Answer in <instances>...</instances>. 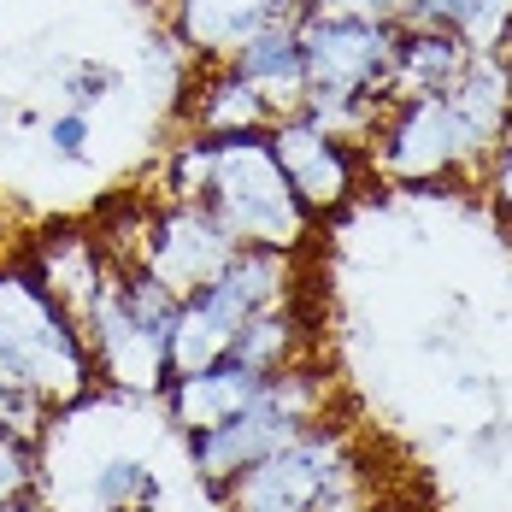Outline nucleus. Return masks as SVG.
Instances as JSON below:
<instances>
[{
  "label": "nucleus",
  "instance_id": "1",
  "mask_svg": "<svg viewBox=\"0 0 512 512\" xmlns=\"http://www.w3.org/2000/svg\"><path fill=\"white\" fill-rule=\"evenodd\" d=\"M0 389H24L42 407H77L95 389L83 324L48 295L30 265L0 271Z\"/></svg>",
  "mask_w": 512,
  "mask_h": 512
},
{
  "label": "nucleus",
  "instance_id": "2",
  "mask_svg": "<svg viewBox=\"0 0 512 512\" xmlns=\"http://www.w3.org/2000/svg\"><path fill=\"white\" fill-rule=\"evenodd\" d=\"M212 218L230 230L236 248H277L295 254L312 236V212L289 189V171L271 154L265 130H236L212 136V183H206Z\"/></svg>",
  "mask_w": 512,
  "mask_h": 512
},
{
  "label": "nucleus",
  "instance_id": "3",
  "mask_svg": "<svg viewBox=\"0 0 512 512\" xmlns=\"http://www.w3.org/2000/svg\"><path fill=\"white\" fill-rule=\"evenodd\" d=\"M318 412H324V377L312 365H289V371L265 377L254 401L236 407L224 424H206V430H189L183 436L189 471L201 477V489L218 495L236 471H248L271 448H283L289 436H301L307 424H318Z\"/></svg>",
  "mask_w": 512,
  "mask_h": 512
},
{
  "label": "nucleus",
  "instance_id": "4",
  "mask_svg": "<svg viewBox=\"0 0 512 512\" xmlns=\"http://www.w3.org/2000/svg\"><path fill=\"white\" fill-rule=\"evenodd\" d=\"M295 36H301V53H307L312 89H354V95H383L389 101L395 48H401V24L395 18L301 12Z\"/></svg>",
  "mask_w": 512,
  "mask_h": 512
},
{
  "label": "nucleus",
  "instance_id": "5",
  "mask_svg": "<svg viewBox=\"0 0 512 512\" xmlns=\"http://www.w3.org/2000/svg\"><path fill=\"white\" fill-rule=\"evenodd\" d=\"M83 324V342L89 359L112 389L124 395H159L165 377H171V348H165V330L142 324L136 312L124 307V289H118V265L101 283V295L89 301V312L77 318Z\"/></svg>",
  "mask_w": 512,
  "mask_h": 512
},
{
  "label": "nucleus",
  "instance_id": "6",
  "mask_svg": "<svg viewBox=\"0 0 512 512\" xmlns=\"http://www.w3.org/2000/svg\"><path fill=\"white\" fill-rule=\"evenodd\" d=\"M265 136H271L277 165L289 171V189L301 195V206H307L312 218H330V212L354 206V195H359V148L354 142L318 130L301 112H277L265 124Z\"/></svg>",
  "mask_w": 512,
  "mask_h": 512
},
{
  "label": "nucleus",
  "instance_id": "7",
  "mask_svg": "<svg viewBox=\"0 0 512 512\" xmlns=\"http://www.w3.org/2000/svg\"><path fill=\"white\" fill-rule=\"evenodd\" d=\"M371 154L383 165V177H395L407 189L460 171V148H454V124H448L442 95H395V101H383L377 130H371Z\"/></svg>",
  "mask_w": 512,
  "mask_h": 512
},
{
  "label": "nucleus",
  "instance_id": "8",
  "mask_svg": "<svg viewBox=\"0 0 512 512\" xmlns=\"http://www.w3.org/2000/svg\"><path fill=\"white\" fill-rule=\"evenodd\" d=\"M230 254H236V242L212 218L206 201H165L148 212V254H142V265L171 295H195L201 283H212L224 271Z\"/></svg>",
  "mask_w": 512,
  "mask_h": 512
},
{
  "label": "nucleus",
  "instance_id": "9",
  "mask_svg": "<svg viewBox=\"0 0 512 512\" xmlns=\"http://www.w3.org/2000/svg\"><path fill=\"white\" fill-rule=\"evenodd\" d=\"M448 124H454V148H460V165H489L495 142L507 136L512 124V77L501 53H471L465 71L448 83Z\"/></svg>",
  "mask_w": 512,
  "mask_h": 512
},
{
  "label": "nucleus",
  "instance_id": "10",
  "mask_svg": "<svg viewBox=\"0 0 512 512\" xmlns=\"http://www.w3.org/2000/svg\"><path fill=\"white\" fill-rule=\"evenodd\" d=\"M277 18H301L295 0H171V30L183 53L224 65L248 36H259Z\"/></svg>",
  "mask_w": 512,
  "mask_h": 512
},
{
  "label": "nucleus",
  "instance_id": "11",
  "mask_svg": "<svg viewBox=\"0 0 512 512\" xmlns=\"http://www.w3.org/2000/svg\"><path fill=\"white\" fill-rule=\"evenodd\" d=\"M195 301H206L224 324L242 330L259 307L295 301V254H277V248H236V254L224 259V271L195 289Z\"/></svg>",
  "mask_w": 512,
  "mask_h": 512
},
{
  "label": "nucleus",
  "instance_id": "12",
  "mask_svg": "<svg viewBox=\"0 0 512 512\" xmlns=\"http://www.w3.org/2000/svg\"><path fill=\"white\" fill-rule=\"evenodd\" d=\"M265 383V371L242 365L236 354H224L206 371H183V377H165L159 401H165V418L189 436V430H206V424H224L236 407H248Z\"/></svg>",
  "mask_w": 512,
  "mask_h": 512
},
{
  "label": "nucleus",
  "instance_id": "13",
  "mask_svg": "<svg viewBox=\"0 0 512 512\" xmlns=\"http://www.w3.org/2000/svg\"><path fill=\"white\" fill-rule=\"evenodd\" d=\"M295 24H301V18H277V24H265L259 36H248L242 48L224 59L242 83H254L259 95H265L271 112H295V106L307 101V89H312L307 53H301Z\"/></svg>",
  "mask_w": 512,
  "mask_h": 512
},
{
  "label": "nucleus",
  "instance_id": "14",
  "mask_svg": "<svg viewBox=\"0 0 512 512\" xmlns=\"http://www.w3.org/2000/svg\"><path fill=\"white\" fill-rule=\"evenodd\" d=\"M30 271L48 283V295L71 318H83L89 301L101 295V283L112 277V259H106L101 236H89V230H53L48 242L36 248V265Z\"/></svg>",
  "mask_w": 512,
  "mask_h": 512
},
{
  "label": "nucleus",
  "instance_id": "15",
  "mask_svg": "<svg viewBox=\"0 0 512 512\" xmlns=\"http://www.w3.org/2000/svg\"><path fill=\"white\" fill-rule=\"evenodd\" d=\"M465 59H471V48H465L460 30H401L389 101L395 95H448V83L465 71Z\"/></svg>",
  "mask_w": 512,
  "mask_h": 512
},
{
  "label": "nucleus",
  "instance_id": "16",
  "mask_svg": "<svg viewBox=\"0 0 512 512\" xmlns=\"http://www.w3.org/2000/svg\"><path fill=\"white\" fill-rule=\"evenodd\" d=\"M277 112L265 106L254 83H242L230 65H218L212 77H206L201 89H195V101H189V130H201V136H236V130H265Z\"/></svg>",
  "mask_w": 512,
  "mask_h": 512
},
{
  "label": "nucleus",
  "instance_id": "17",
  "mask_svg": "<svg viewBox=\"0 0 512 512\" xmlns=\"http://www.w3.org/2000/svg\"><path fill=\"white\" fill-rule=\"evenodd\" d=\"M301 348H307V318H301L295 301L259 307L254 318L236 330V342H230V354L242 359V365H254V371H265V377L301 365Z\"/></svg>",
  "mask_w": 512,
  "mask_h": 512
},
{
  "label": "nucleus",
  "instance_id": "18",
  "mask_svg": "<svg viewBox=\"0 0 512 512\" xmlns=\"http://www.w3.org/2000/svg\"><path fill=\"white\" fill-rule=\"evenodd\" d=\"M230 342H236V324H224L206 301L183 295V307L171 318V336H165V348H171V377L218 365V359L230 354Z\"/></svg>",
  "mask_w": 512,
  "mask_h": 512
},
{
  "label": "nucleus",
  "instance_id": "19",
  "mask_svg": "<svg viewBox=\"0 0 512 512\" xmlns=\"http://www.w3.org/2000/svg\"><path fill=\"white\" fill-rule=\"evenodd\" d=\"M89 501L101 512H154L159 507V471L142 454H112L89 477Z\"/></svg>",
  "mask_w": 512,
  "mask_h": 512
},
{
  "label": "nucleus",
  "instance_id": "20",
  "mask_svg": "<svg viewBox=\"0 0 512 512\" xmlns=\"http://www.w3.org/2000/svg\"><path fill=\"white\" fill-rule=\"evenodd\" d=\"M206 183H212V136L189 130L183 142H171V154L159 165V189L165 201H201Z\"/></svg>",
  "mask_w": 512,
  "mask_h": 512
},
{
  "label": "nucleus",
  "instance_id": "21",
  "mask_svg": "<svg viewBox=\"0 0 512 512\" xmlns=\"http://www.w3.org/2000/svg\"><path fill=\"white\" fill-rule=\"evenodd\" d=\"M42 148H48V159H65V165L95 159V112H77V106L48 112V124H42Z\"/></svg>",
  "mask_w": 512,
  "mask_h": 512
},
{
  "label": "nucleus",
  "instance_id": "22",
  "mask_svg": "<svg viewBox=\"0 0 512 512\" xmlns=\"http://www.w3.org/2000/svg\"><path fill=\"white\" fill-rule=\"evenodd\" d=\"M454 30L471 53H501L512 42V0H465Z\"/></svg>",
  "mask_w": 512,
  "mask_h": 512
},
{
  "label": "nucleus",
  "instance_id": "23",
  "mask_svg": "<svg viewBox=\"0 0 512 512\" xmlns=\"http://www.w3.org/2000/svg\"><path fill=\"white\" fill-rule=\"evenodd\" d=\"M118 89V71L101 65V59H77V65H65V77H59V101L77 106V112H95Z\"/></svg>",
  "mask_w": 512,
  "mask_h": 512
},
{
  "label": "nucleus",
  "instance_id": "24",
  "mask_svg": "<svg viewBox=\"0 0 512 512\" xmlns=\"http://www.w3.org/2000/svg\"><path fill=\"white\" fill-rule=\"evenodd\" d=\"M30 489H36V442L0 430V501L30 495Z\"/></svg>",
  "mask_w": 512,
  "mask_h": 512
},
{
  "label": "nucleus",
  "instance_id": "25",
  "mask_svg": "<svg viewBox=\"0 0 512 512\" xmlns=\"http://www.w3.org/2000/svg\"><path fill=\"white\" fill-rule=\"evenodd\" d=\"M460 6L465 0H407L401 30H454L460 24Z\"/></svg>",
  "mask_w": 512,
  "mask_h": 512
},
{
  "label": "nucleus",
  "instance_id": "26",
  "mask_svg": "<svg viewBox=\"0 0 512 512\" xmlns=\"http://www.w3.org/2000/svg\"><path fill=\"white\" fill-rule=\"evenodd\" d=\"M489 195H495L501 212H512V124H507V136L495 142V154H489Z\"/></svg>",
  "mask_w": 512,
  "mask_h": 512
},
{
  "label": "nucleus",
  "instance_id": "27",
  "mask_svg": "<svg viewBox=\"0 0 512 512\" xmlns=\"http://www.w3.org/2000/svg\"><path fill=\"white\" fill-rule=\"evenodd\" d=\"M383 6H389V18L401 24V12H407V0H383Z\"/></svg>",
  "mask_w": 512,
  "mask_h": 512
},
{
  "label": "nucleus",
  "instance_id": "28",
  "mask_svg": "<svg viewBox=\"0 0 512 512\" xmlns=\"http://www.w3.org/2000/svg\"><path fill=\"white\" fill-rule=\"evenodd\" d=\"M501 59H507V77H512V42H507V48H501Z\"/></svg>",
  "mask_w": 512,
  "mask_h": 512
}]
</instances>
